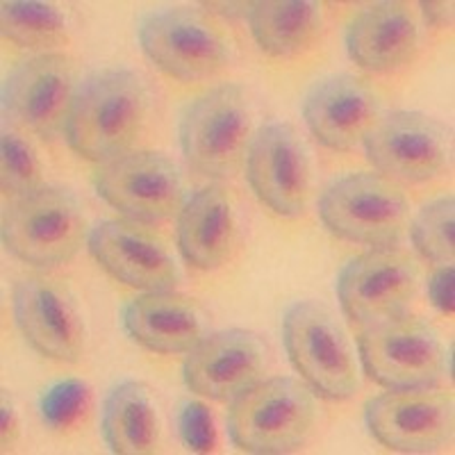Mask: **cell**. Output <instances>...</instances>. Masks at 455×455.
I'll use <instances>...</instances> for the list:
<instances>
[{
  "label": "cell",
  "mask_w": 455,
  "mask_h": 455,
  "mask_svg": "<svg viewBox=\"0 0 455 455\" xmlns=\"http://www.w3.org/2000/svg\"><path fill=\"white\" fill-rule=\"evenodd\" d=\"M150 116V89L128 67H108L89 73L76 89L67 124V140L80 157L114 160L135 150Z\"/></svg>",
  "instance_id": "6da1fadb"
},
{
  "label": "cell",
  "mask_w": 455,
  "mask_h": 455,
  "mask_svg": "<svg viewBox=\"0 0 455 455\" xmlns=\"http://www.w3.org/2000/svg\"><path fill=\"white\" fill-rule=\"evenodd\" d=\"M316 421V398L306 380L275 376L258 380L230 401L228 433L239 451L290 453L307 440Z\"/></svg>",
  "instance_id": "7a4b0ae2"
},
{
  "label": "cell",
  "mask_w": 455,
  "mask_h": 455,
  "mask_svg": "<svg viewBox=\"0 0 455 455\" xmlns=\"http://www.w3.org/2000/svg\"><path fill=\"white\" fill-rule=\"evenodd\" d=\"M182 157L207 178L235 176L249 156L253 114L239 84L226 83L201 93L180 116Z\"/></svg>",
  "instance_id": "3957f363"
},
{
  "label": "cell",
  "mask_w": 455,
  "mask_h": 455,
  "mask_svg": "<svg viewBox=\"0 0 455 455\" xmlns=\"http://www.w3.org/2000/svg\"><path fill=\"white\" fill-rule=\"evenodd\" d=\"M87 237L78 196L64 187L44 185L14 198L3 212V243L21 262L51 269L76 258Z\"/></svg>",
  "instance_id": "277c9868"
},
{
  "label": "cell",
  "mask_w": 455,
  "mask_h": 455,
  "mask_svg": "<svg viewBox=\"0 0 455 455\" xmlns=\"http://www.w3.org/2000/svg\"><path fill=\"white\" fill-rule=\"evenodd\" d=\"M283 337L290 363L312 392L332 401L355 394L357 355L331 307L319 300H296L284 312Z\"/></svg>",
  "instance_id": "5b68a950"
},
{
  "label": "cell",
  "mask_w": 455,
  "mask_h": 455,
  "mask_svg": "<svg viewBox=\"0 0 455 455\" xmlns=\"http://www.w3.org/2000/svg\"><path fill=\"white\" fill-rule=\"evenodd\" d=\"M323 226L337 237L369 249L396 246L410 221L403 192L380 173H347L323 189L319 198Z\"/></svg>",
  "instance_id": "8992f818"
},
{
  "label": "cell",
  "mask_w": 455,
  "mask_h": 455,
  "mask_svg": "<svg viewBox=\"0 0 455 455\" xmlns=\"http://www.w3.org/2000/svg\"><path fill=\"white\" fill-rule=\"evenodd\" d=\"M360 363L383 387H421L435 385L444 373V347L430 323L403 312L364 326Z\"/></svg>",
  "instance_id": "52a82bcc"
},
{
  "label": "cell",
  "mask_w": 455,
  "mask_h": 455,
  "mask_svg": "<svg viewBox=\"0 0 455 455\" xmlns=\"http://www.w3.org/2000/svg\"><path fill=\"white\" fill-rule=\"evenodd\" d=\"M137 39L160 71L182 83L214 78L228 62L221 32L192 7H162L140 19Z\"/></svg>",
  "instance_id": "ba28073f"
},
{
  "label": "cell",
  "mask_w": 455,
  "mask_h": 455,
  "mask_svg": "<svg viewBox=\"0 0 455 455\" xmlns=\"http://www.w3.org/2000/svg\"><path fill=\"white\" fill-rule=\"evenodd\" d=\"M363 144L367 160L387 180L408 185L440 178L453 157L449 128L417 109L380 116Z\"/></svg>",
  "instance_id": "9c48e42d"
},
{
  "label": "cell",
  "mask_w": 455,
  "mask_h": 455,
  "mask_svg": "<svg viewBox=\"0 0 455 455\" xmlns=\"http://www.w3.org/2000/svg\"><path fill=\"white\" fill-rule=\"evenodd\" d=\"M99 196L135 223H162L185 203L182 176L157 150H130L103 162L93 176Z\"/></svg>",
  "instance_id": "30bf717a"
},
{
  "label": "cell",
  "mask_w": 455,
  "mask_h": 455,
  "mask_svg": "<svg viewBox=\"0 0 455 455\" xmlns=\"http://www.w3.org/2000/svg\"><path fill=\"white\" fill-rule=\"evenodd\" d=\"M419 290V267L396 246L369 249L348 259L337 278L341 310L357 326L403 315Z\"/></svg>",
  "instance_id": "8fae6325"
},
{
  "label": "cell",
  "mask_w": 455,
  "mask_h": 455,
  "mask_svg": "<svg viewBox=\"0 0 455 455\" xmlns=\"http://www.w3.org/2000/svg\"><path fill=\"white\" fill-rule=\"evenodd\" d=\"M369 433L401 453H433L453 437V398L435 385L389 389L364 408Z\"/></svg>",
  "instance_id": "7c38bea8"
},
{
  "label": "cell",
  "mask_w": 455,
  "mask_h": 455,
  "mask_svg": "<svg viewBox=\"0 0 455 455\" xmlns=\"http://www.w3.org/2000/svg\"><path fill=\"white\" fill-rule=\"evenodd\" d=\"M78 89L71 60L57 52L36 55L7 73L3 84V109L12 125L55 140L67 135L68 114Z\"/></svg>",
  "instance_id": "4fadbf2b"
},
{
  "label": "cell",
  "mask_w": 455,
  "mask_h": 455,
  "mask_svg": "<svg viewBox=\"0 0 455 455\" xmlns=\"http://www.w3.org/2000/svg\"><path fill=\"white\" fill-rule=\"evenodd\" d=\"M251 189L280 217H299L310 198V156L284 121H267L258 128L246 156Z\"/></svg>",
  "instance_id": "5bb4252c"
},
{
  "label": "cell",
  "mask_w": 455,
  "mask_h": 455,
  "mask_svg": "<svg viewBox=\"0 0 455 455\" xmlns=\"http://www.w3.org/2000/svg\"><path fill=\"white\" fill-rule=\"evenodd\" d=\"M14 319L26 341L57 363H78L87 344V326L78 303L55 280L28 275L14 287Z\"/></svg>",
  "instance_id": "9a60e30c"
},
{
  "label": "cell",
  "mask_w": 455,
  "mask_h": 455,
  "mask_svg": "<svg viewBox=\"0 0 455 455\" xmlns=\"http://www.w3.org/2000/svg\"><path fill=\"white\" fill-rule=\"evenodd\" d=\"M267 369V348L258 335L242 328L205 332L182 364L185 385L210 401H233Z\"/></svg>",
  "instance_id": "2e32d148"
},
{
  "label": "cell",
  "mask_w": 455,
  "mask_h": 455,
  "mask_svg": "<svg viewBox=\"0 0 455 455\" xmlns=\"http://www.w3.org/2000/svg\"><path fill=\"white\" fill-rule=\"evenodd\" d=\"M87 249L109 275L135 290H171L180 275L164 242L128 219L96 223L87 235Z\"/></svg>",
  "instance_id": "e0dca14e"
},
{
  "label": "cell",
  "mask_w": 455,
  "mask_h": 455,
  "mask_svg": "<svg viewBox=\"0 0 455 455\" xmlns=\"http://www.w3.org/2000/svg\"><path fill=\"white\" fill-rule=\"evenodd\" d=\"M303 119L319 144L347 153L363 144L380 119V99L364 80L335 73L307 89Z\"/></svg>",
  "instance_id": "ac0fdd59"
},
{
  "label": "cell",
  "mask_w": 455,
  "mask_h": 455,
  "mask_svg": "<svg viewBox=\"0 0 455 455\" xmlns=\"http://www.w3.org/2000/svg\"><path fill=\"white\" fill-rule=\"evenodd\" d=\"M348 57L369 73H392L410 64L419 48V26L405 3H373L348 23Z\"/></svg>",
  "instance_id": "d6986e66"
},
{
  "label": "cell",
  "mask_w": 455,
  "mask_h": 455,
  "mask_svg": "<svg viewBox=\"0 0 455 455\" xmlns=\"http://www.w3.org/2000/svg\"><path fill=\"white\" fill-rule=\"evenodd\" d=\"M128 337L153 353H189L205 337V321L192 299L171 290L144 291L121 312Z\"/></svg>",
  "instance_id": "ffe728a7"
},
{
  "label": "cell",
  "mask_w": 455,
  "mask_h": 455,
  "mask_svg": "<svg viewBox=\"0 0 455 455\" xmlns=\"http://www.w3.org/2000/svg\"><path fill=\"white\" fill-rule=\"evenodd\" d=\"M237 219L219 185L196 189L178 212V249L196 269H217L233 255Z\"/></svg>",
  "instance_id": "44dd1931"
},
{
  "label": "cell",
  "mask_w": 455,
  "mask_h": 455,
  "mask_svg": "<svg viewBox=\"0 0 455 455\" xmlns=\"http://www.w3.org/2000/svg\"><path fill=\"white\" fill-rule=\"evenodd\" d=\"M100 430L108 449L116 455L156 453L160 446V412L141 380H121L105 396Z\"/></svg>",
  "instance_id": "7402d4cb"
},
{
  "label": "cell",
  "mask_w": 455,
  "mask_h": 455,
  "mask_svg": "<svg viewBox=\"0 0 455 455\" xmlns=\"http://www.w3.org/2000/svg\"><path fill=\"white\" fill-rule=\"evenodd\" d=\"M249 23L267 55L294 57L319 39L323 16L312 0H259L251 5Z\"/></svg>",
  "instance_id": "603a6c76"
},
{
  "label": "cell",
  "mask_w": 455,
  "mask_h": 455,
  "mask_svg": "<svg viewBox=\"0 0 455 455\" xmlns=\"http://www.w3.org/2000/svg\"><path fill=\"white\" fill-rule=\"evenodd\" d=\"M0 32L16 46L48 55L68 42V23L51 3L5 0L0 5Z\"/></svg>",
  "instance_id": "cb8c5ba5"
},
{
  "label": "cell",
  "mask_w": 455,
  "mask_h": 455,
  "mask_svg": "<svg viewBox=\"0 0 455 455\" xmlns=\"http://www.w3.org/2000/svg\"><path fill=\"white\" fill-rule=\"evenodd\" d=\"M455 201L453 196H442L426 203L414 217L412 233L414 249L428 262L453 264L455 258Z\"/></svg>",
  "instance_id": "d4e9b609"
},
{
  "label": "cell",
  "mask_w": 455,
  "mask_h": 455,
  "mask_svg": "<svg viewBox=\"0 0 455 455\" xmlns=\"http://www.w3.org/2000/svg\"><path fill=\"white\" fill-rule=\"evenodd\" d=\"M44 180V169L30 141L14 128L3 130L0 140V182L3 192L12 198H21L36 192Z\"/></svg>",
  "instance_id": "484cf974"
},
{
  "label": "cell",
  "mask_w": 455,
  "mask_h": 455,
  "mask_svg": "<svg viewBox=\"0 0 455 455\" xmlns=\"http://www.w3.org/2000/svg\"><path fill=\"white\" fill-rule=\"evenodd\" d=\"M92 403V389L80 378H62L48 385L39 396V417L51 430H67L78 424Z\"/></svg>",
  "instance_id": "4316f807"
},
{
  "label": "cell",
  "mask_w": 455,
  "mask_h": 455,
  "mask_svg": "<svg viewBox=\"0 0 455 455\" xmlns=\"http://www.w3.org/2000/svg\"><path fill=\"white\" fill-rule=\"evenodd\" d=\"M178 435L182 444L194 453H207L214 446V421L210 410L196 401H185L180 403L176 417Z\"/></svg>",
  "instance_id": "83f0119b"
},
{
  "label": "cell",
  "mask_w": 455,
  "mask_h": 455,
  "mask_svg": "<svg viewBox=\"0 0 455 455\" xmlns=\"http://www.w3.org/2000/svg\"><path fill=\"white\" fill-rule=\"evenodd\" d=\"M430 303L444 315H453V264H440L428 278Z\"/></svg>",
  "instance_id": "f1b7e54d"
},
{
  "label": "cell",
  "mask_w": 455,
  "mask_h": 455,
  "mask_svg": "<svg viewBox=\"0 0 455 455\" xmlns=\"http://www.w3.org/2000/svg\"><path fill=\"white\" fill-rule=\"evenodd\" d=\"M16 440H19V417H16V410L7 392H3L0 396V442L3 446H12Z\"/></svg>",
  "instance_id": "f546056e"
},
{
  "label": "cell",
  "mask_w": 455,
  "mask_h": 455,
  "mask_svg": "<svg viewBox=\"0 0 455 455\" xmlns=\"http://www.w3.org/2000/svg\"><path fill=\"white\" fill-rule=\"evenodd\" d=\"M419 7L430 28H446L453 23V3H421Z\"/></svg>",
  "instance_id": "4dcf8cb0"
},
{
  "label": "cell",
  "mask_w": 455,
  "mask_h": 455,
  "mask_svg": "<svg viewBox=\"0 0 455 455\" xmlns=\"http://www.w3.org/2000/svg\"><path fill=\"white\" fill-rule=\"evenodd\" d=\"M251 5L253 3H205L207 10L217 12V14L226 16V19H243V16H249Z\"/></svg>",
  "instance_id": "1f68e13d"
}]
</instances>
